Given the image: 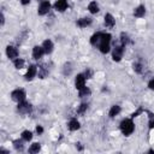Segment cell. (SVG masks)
Returning a JSON list of instances; mask_svg holds the SVG:
<instances>
[{
	"label": "cell",
	"mask_w": 154,
	"mask_h": 154,
	"mask_svg": "<svg viewBox=\"0 0 154 154\" xmlns=\"http://www.w3.org/2000/svg\"><path fill=\"white\" fill-rule=\"evenodd\" d=\"M111 38H112L111 34H108V32H101V37H100V42L97 45V48L100 49V52L102 54H106V53L109 52V48H111L109 47Z\"/></svg>",
	"instance_id": "obj_1"
},
{
	"label": "cell",
	"mask_w": 154,
	"mask_h": 154,
	"mask_svg": "<svg viewBox=\"0 0 154 154\" xmlns=\"http://www.w3.org/2000/svg\"><path fill=\"white\" fill-rule=\"evenodd\" d=\"M119 126H120L122 134L125 135V136H130L134 132V130H135V124H134V122H132L131 118H128V119L122 120V123H120Z\"/></svg>",
	"instance_id": "obj_2"
},
{
	"label": "cell",
	"mask_w": 154,
	"mask_h": 154,
	"mask_svg": "<svg viewBox=\"0 0 154 154\" xmlns=\"http://www.w3.org/2000/svg\"><path fill=\"white\" fill-rule=\"evenodd\" d=\"M25 96H26V94H25L24 89H16V90H13L11 93V99L13 101H16V102L24 101L25 100Z\"/></svg>",
	"instance_id": "obj_3"
},
{
	"label": "cell",
	"mask_w": 154,
	"mask_h": 154,
	"mask_svg": "<svg viewBox=\"0 0 154 154\" xmlns=\"http://www.w3.org/2000/svg\"><path fill=\"white\" fill-rule=\"evenodd\" d=\"M124 46L123 45H119V46H116L113 52H112V59L114 61H120L122 58H123V53H124Z\"/></svg>",
	"instance_id": "obj_4"
},
{
	"label": "cell",
	"mask_w": 154,
	"mask_h": 154,
	"mask_svg": "<svg viewBox=\"0 0 154 154\" xmlns=\"http://www.w3.org/2000/svg\"><path fill=\"white\" fill-rule=\"evenodd\" d=\"M17 109L19 113L22 114H26V113H30L31 112V105L28 102V101H20L18 102V106H17Z\"/></svg>",
	"instance_id": "obj_5"
},
{
	"label": "cell",
	"mask_w": 154,
	"mask_h": 154,
	"mask_svg": "<svg viewBox=\"0 0 154 154\" xmlns=\"http://www.w3.org/2000/svg\"><path fill=\"white\" fill-rule=\"evenodd\" d=\"M49 10H51V2L47 1V0H43V1L40 4V6H38L37 13H38L40 16H45V14H47V13L49 12Z\"/></svg>",
	"instance_id": "obj_6"
},
{
	"label": "cell",
	"mask_w": 154,
	"mask_h": 154,
	"mask_svg": "<svg viewBox=\"0 0 154 154\" xmlns=\"http://www.w3.org/2000/svg\"><path fill=\"white\" fill-rule=\"evenodd\" d=\"M85 76H84V73H79V75H77L76 76V79H75V85H76V89L77 90H79V89H82L83 87H85Z\"/></svg>",
	"instance_id": "obj_7"
},
{
	"label": "cell",
	"mask_w": 154,
	"mask_h": 154,
	"mask_svg": "<svg viewBox=\"0 0 154 154\" xmlns=\"http://www.w3.org/2000/svg\"><path fill=\"white\" fill-rule=\"evenodd\" d=\"M36 75H37V66L30 65V66L28 67L26 73H25V79H26V81H31Z\"/></svg>",
	"instance_id": "obj_8"
},
{
	"label": "cell",
	"mask_w": 154,
	"mask_h": 154,
	"mask_svg": "<svg viewBox=\"0 0 154 154\" xmlns=\"http://www.w3.org/2000/svg\"><path fill=\"white\" fill-rule=\"evenodd\" d=\"M67 7H69L67 0H57L54 4V8L59 12H64L65 10H67Z\"/></svg>",
	"instance_id": "obj_9"
},
{
	"label": "cell",
	"mask_w": 154,
	"mask_h": 154,
	"mask_svg": "<svg viewBox=\"0 0 154 154\" xmlns=\"http://www.w3.org/2000/svg\"><path fill=\"white\" fill-rule=\"evenodd\" d=\"M45 54V49H43V47L42 46H35L34 48H32V58L34 59H40V58H42V55Z\"/></svg>",
	"instance_id": "obj_10"
},
{
	"label": "cell",
	"mask_w": 154,
	"mask_h": 154,
	"mask_svg": "<svg viewBox=\"0 0 154 154\" xmlns=\"http://www.w3.org/2000/svg\"><path fill=\"white\" fill-rule=\"evenodd\" d=\"M6 54L10 59H16L18 57V49L14 46H7L6 47Z\"/></svg>",
	"instance_id": "obj_11"
},
{
	"label": "cell",
	"mask_w": 154,
	"mask_h": 154,
	"mask_svg": "<svg viewBox=\"0 0 154 154\" xmlns=\"http://www.w3.org/2000/svg\"><path fill=\"white\" fill-rule=\"evenodd\" d=\"M144 14H146V7H144V5H138L134 10V17H136V18H142Z\"/></svg>",
	"instance_id": "obj_12"
},
{
	"label": "cell",
	"mask_w": 154,
	"mask_h": 154,
	"mask_svg": "<svg viewBox=\"0 0 154 154\" xmlns=\"http://www.w3.org/2000/svg\"><path fill=\"white\" fill-rule=\"evenodd\" d=\"M116 24V19L111 13H106L105 14V26L107 28H113Z\"/></svg>",
	"instance_id": "obj_13"
},
{
	"label": "cell",
	"mask_w": 154,
	"mask_h": 154,
	"mask_svg": "<svg viewBox=\"0 0 154 154\" xmlns=\"http://www.w3.org/2000/svg\"><path fill=\"white\" fill-rule=\"evenodd\" d=\"M91 22H93L91 18H89V17H84V18L78 19V20L76 22V24H77V26H79V28H87L88 25L91 24Z\"/></svg>",
	"instance_id": "obj_14"
},
{
	"label": "cell",
	"mask_w": 154,
	"mask_h": 154,
	"mask_svg": "<svg viewBox=\"0 0 154 154\" xmlns=\"http://www.w3.org/2000/svg\"><path fill=\"white\" fill-rule=\"evenodd\" d=\"M67 128H69L70 131H76V130H78V129L81 128V124H79V122H78L76 118H72V119L69 122Z\"/></svg>",
	"instance_id": "obj_15"
},
{
	"label": "cell",
	"mask_w": 154,
	"mask_h": 154,
	"mask_svg": "<svg viewBox=\"0 0 154 154\" xmlns=\"http://www.w3.org/2000/svg\"><path fill=\"white\" fill-rule=\"evenodd\" d=\"M42 47H43V49H45V53L46 54H49V53H52L53 52V42L51 41V40H45L43 41V43H42Z\"/></svg>",
	"instance_id": "obj_16"
},
{
	"label": "cell",
	"mask_w": 154,
	"mask_h": 154,
	"mask_svg": "<svg viewBox=\"0 0 154 154\" xmlns=\"http://www.w3.org/2000/svg\"><path fill=\"white\" fill-rule=\"evenodd\" d=\"M120 106H118V105H113L112 107H111V109H109V112H108V116H109V118H114L116 116H118L119 113H120Z\"/></svg>",
	"instance_id": "obj_17"
},
{
	"label": "cell",
	"mask_w": 154,
	"mask_h": 154,
	"mask_svg": "<svg viewBox=\"0 0 154 154\" xmlns=\"http://www.w3.org/2000/svg\"><path fill=\"white\" fill-rule=\"evenodd\" d=\"M100 37H101V31H99V32L94 34V35L90 37V45L96 47V46L99 45V42H100Z\"/></svg>",
	"instance_id": "obj_18"
},
{
	"label": "cell",
	"mask_w": 154,
	"mask_h": 154,
	"mask_svg": "<svg viewBox=\"0 0 154 154\" xmlns=\"http://www.w3.org/2000/svg\"><path fill=\"white\" fill-rule=\"evenodd\" d=\"M37 75L40 78H45L48 75V69L46 67V65H40L38 70H37Z\"/></svg>",
	"instance_id": "obj_19"
},
{
	"label": "cell",
	"mask_w": 154,
	"mask_h": 154,
	"mask_svg": "<svg viewBox=\"0 0 154 154\" xmlns=\"http://www.w3.org/2000/svg\"><path fill=\"white\" fill-rule=\"evenodd\" d=\"M88 10H89V12L93 13V14L97 13V12H99V5L96 4V1H90L89 5H88Z\"/></svg>",
	"instance_id": "obj_20"
},
{
	"label": "cell",
	"mask_w": 154,
	"mask_h": 154,
	"mask_svg": "<svg viewBox=\"0 0 154 154\" xmlns=\"http://www.w3.org/2000/svg\"><path fill=\"white\" fill-rule=\"evenodd\" d=\"M129 43H131V40H130L129 35H128L126 32H122V34H120V45H123V46L125 47V46L129 45Z\"/></svg>",
	"instance_id": "obj_21"
},
{
	"label": "cell",
	"mask_w": 154,
	"mask_h": 154,
	"mask_svg": "<svg viewBox=\"0 0 154 154\" xmlns=\"http://www.w3.org/2000/svg\"><path fill=\"white\" fill-rule=\"evenodd\" d=\"M23 138H20V140H14L13 141V147L16 148V150H18V152H22L23 149H24V144H23Z\"/></svg>",
	"instance_id": "obj_22"
},
{
	"label": "cell",
	"mask_w": 154,
	"mask_h": 154,
	"mask_svg": "<svg viewBox=\"0 0 154 154\" xmlns=\"http://www.w3.org/2000/svg\"><path fill=\"white\" fill-rule=\"evenodd\" d=\"M132 69H134V71H135V72H137V73H142V71H143V64H142V61H141V60H138V61L134 63Z\"/></svg>",
	"instance_id": "obj_23"
},
{
	"label": "cell",
	"mask_w": 154,
	"mask_h": 154,
	"mask_svg": "<svg viewBox=\"0 0 154 154\" xmlns=\"http://www.w3.org/2000/svg\"><path fill=\"white\" fill-rule=\"evenodd\" d=\"M90 89L89 88H87V87H83L82 89H79L78 90V96L79 97H87V96H89L90 95Z\"/></svg>",
	"instance_id": "obj_24"
},
{
	"label": "cell",
	"mask_w": 154,
	"mask_h": 154,
	"mask_svg": "<svg viewBox=\"0 0 154 154\" xmlns=\"http://www.w3.org/2000/svg\"><path fill=\"white\" fill-rule=\"evenodd\" d=\"M40 149H41V146H40V143L35 142V143H32V144L29 147V153H31V154H35V153H38V152H40Z\"/></svg>",
	"instance_id": "obj_25"
},
{
	"label": "cell",
	"mask_w": 154,
	"mask_h": 154,
	"mask_svg": "<svg viewBox=\"0 0 154 154\" xmlns=\"http://www.w3.org/2000/svg\"><path fill=\"white\" fill-rule=\"evenodd\" d=\"M24 60L23 59H20V58H16V59H13V65H14V67L16 69H22L23 66H24Z\"/></svg>",
	"instance_id": "obj_26"
},
{
	"label": "cell",
	"mask_w": 154,
	"mask_h": 154,
	"mask_svg": "<svg viewBox=\"0 0 154 154\" xmlns=\"http://www.w3.org/2000/svg\"><path fill=\"white\" fill-rule=\"evenodd\" d=\"M22 138L25 141V142H29L31 138H32V132L29 131V130H25L22 132Z\"/></svg>",
	"instance_id": "obj_27"
},
{
	"label": "cell",
	"mask_w": 154,
	"mask_h": 154,
	"mask_svg": "<svg viewBox=\"0 0 154 154\" xmlns=\"http://www.w3.org/2000/svg\"><path fill=\"white\" fill-rule=\"evenodd\" d=\"M147 113H148V118H149V122H148L149 130H152V129H154V113H152L149 111H147Z\"/></svg>",
	"instance_id": "obj_28"
},
{
	"label": "cell",
	"mask_w": 154,
	"mask_h": 154,
	"mask_svg": "<svg viewBox=\"0 0 154 154\" xmlns=\"http://www.w3.org/2000/svg\"><path fill=\"white\" fill-rule=\"evenodd\" d=\"M71 71H72V67H71V63H66V64L64 65V70H63V73H64L65 76H69V75L71 73Z\"/></svg>",
	"instance_id": "obj_29"
},
{
	"label": "cell",
	"mask_w": 154,
	"mask_h": 154,
	"mask_svg": "<svg viewBox=\"0 0 154 154\" xmlns=\"http://www.w3.org/2000/svg\"><path fill=\"white\" fill-rule=\"evenodd\" d=\"M87 108H88V103H84V102H83V103H81V105L78 106V108H77V113L82 116V114H84V112L87 111Z\"/></svg>",
	"instance_id": "obj_30"
},
{
	"label": "cell",
	"mask_w": 154,
	"mask_h": 154,
	"mask_svg": "<svg viewBox=\"0 0 154 154\" xmlns=\"http://www.w3.org/2000/svg\"><path fill=\"white\" fill-rule=\"evenodd\" d=\"M84 76H85V78H91L93 77V71L90 69H87L84 71Z\"/></svg>",
	"instance_id": "obj_31"
},
{
	"label": "cell",
	"mask_w": 154,
	"mask_h": 154,
	"mask_svg": "<svg viewBox=\"0 0 154 154\" xmlns=\"http://www.w3.org/2000/svg\"><path fill=\"white\" fill-rule=\"evenodd\" d=\"M142 112H143V108H142V107H140V108H138L136 112H134V113L131 114V118H135V117H137V116H138L140 113H142Z\"/></svg>",
	"instance_id": "obj_32"
},
{
	"label": "cell",
	"mask_w": 154,
	"mask_h": 154,
	"mask_svg": "<svg viewBox=\"0 0 154 154\" xmlns=\"http://www.w3.org/2000/svg\"><path fill=\"white\" fill-rule=\"evenodd\" d=\"M36 132H37L38 135H41V134L43 132V128H42L41 125H37V126H36Z\"/></svg>",
	"instance_id": "obj_33"
},
{
	"label": "cell",
	"mask_w": 154,
	"mask_h": 154,
	"mask_svg": "<svg viewBox=\"0 0 154 154\" xmlns=\"http://www.w3.org/2000/svg\"><path fill=\"white\" fill-rule=\"evenodd\" d=\"M148 87H149V89H152V90H154V78L149 81V83H148Z\"/></svg>",
	"instance_id": "obj_34"
},
{
	"label": "cell",
	"mask_w": 154,
	"mask_h": 154,
	"mask_svg": "<svg viewBox=\"0 0 154 154\" xmlns=\"http://www.w3.org/2000/svg\"><path fill=\"white\" fill-rule=\"evenodd\" d=\"M76 148H77L78 150H82V149H83V147L81 146V143H76Z\"/></svg>",
	"instance_id": "obj_35"
},
{
	"label": "cell",
	"mask_w": 154,
	"mask_h": 154,
	"mask_svg": "<svg viewBox=\"0 0 154 154\" xmlns=\"http://www.w3.org/2000/svg\"><path fill=\"white\" fill-rule=\"evenodd\" d=\"M20 2H22V5H28L30 2V0H20Z\"/></svg>",
	"instance_id": "obj_36"
},
{
	"label": "cell",
	"mask_w": 154,
	"mask_h": 154,
	"mask_svg": "<svg viewBox=\"0 0 154 154\" xmlns=\"http://www.w3.org/2000/svg\"><path fill=\"white\" fill-rule=\"evenodd\" d=\"M5 24V17H4V14H1V25H4Z\"/></svg>",
	"instance_id": "obj_37"
},
{
	"label": "cell",
	"mask_w": 154,
	"mask_h": 154,
	"mask_svg": "<svg viewBox=\"0 0 154 154\" xmlns=\"http://www.w3.org/2000/svg\"><path fill=\"white\" fill-rule=\"evenodd\" d=\"M148 153H154V149H149V150H148Z\"/></svg>",
	"instance_id": "obj_38"
}]
</instances>
